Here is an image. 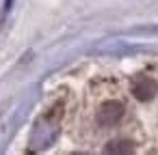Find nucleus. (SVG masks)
I'll return each instance as SVG.
<instances>
[{
	"label": "nucleus",
	"mask_w": 158,
	"mask_h": 155,
	"mask_svg": "<svg viewBox=\"0 0 158 155\" xmlns=\"http://www.w3.org/2000/svg\"><path fill=\"white\" fill-rule=\"evenodd\" d=\"M123 112H126L123 103L110 99V101H106V103L100 106V110H98V114H95V123H98L100 127H115V125L123 118Z\"/></svg>",
	"instance_id": "2"
},
{
	"label": "nucleus",
	"mask_w": 158,
	"mask_h": 155,
	"mask_svg": "<svg viewBox=\"0 0 158 155\" xmlns=\"http://www.w3.org/2000/svg\"><path fill=\"white\" fill-rule=\"evenodd\" d=\"M132 151H134V146L128 140H113L104 146V153H132Z\"/></svg>",
	"instance_id": "4"
},
{
	"label": "nucleus",
	"mask_w": 158,
	"mask_h": 155,
	"mask_svg": "<svg viewBox=\"0 0 158 155\" xmlns=\"http://www.w3.org/2000/svg\"><path fill=\"white\" fill-rule=\"evenodd\" d=\"M59 118L54 114H46L41 116L37 123H35V129L31 134V146L33 151H41V149H48L56 136H59Z\"/></svg>",
	"instance_id": "1"
},
{
	"label": "nucleus",
	"mask_w": 158,
	"mask_h": 155,
	"mask_svg": "<svg viewBox=\"0 0 158 155\" xmlns=\"http://www.w3.org/2000/svg\"><path fill=\"white\" fill-rule=\"evenodd\" d=\"M130 91L132 95L139 99V101H149L156 97L158 93V82L152 78V76H134L132 82H130Z\"/></svg>",
	"instance_id": "3"
}]
</instances>
